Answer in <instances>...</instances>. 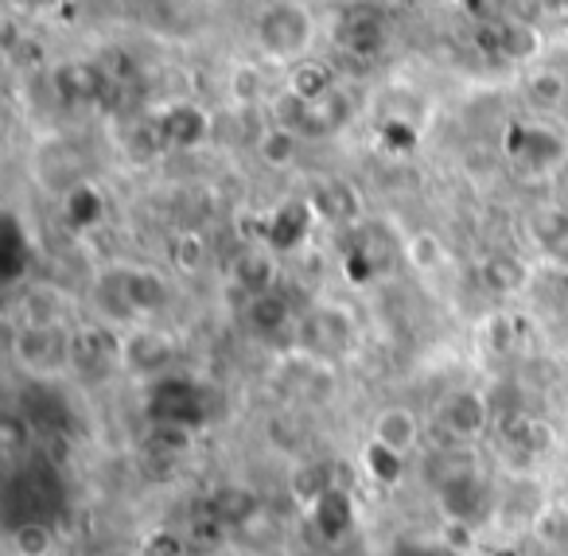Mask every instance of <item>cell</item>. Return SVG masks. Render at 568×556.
Masks as SVG:
<instances>
[{"label": "cell", "instance_id": "cell-8", "mask_svg": "<svg viewBox=\"0 0 568 556\" xmlns=\"http://www.w3.org/2000/svg\"><path fill=\"white\" fill-rule=\"evenodd\" d=\"M206 129H211V121L195 102H172L156 121V137L168 149H195L206 137Z\"/></svg>", "mask_w": 568, "mask_h": 556}, {"label": "cell", "instance_id": "cell-29", "mask_svg": "<svg viewBox=\"0 0 568 556\" xmlns=\"http://www.w3.org/2000/svg\"><path fill=\"white\" fill-rule=\"evenodd\" d=\"M526 94L534 105L552 110V105H560V98H565V79H560L557 71H537L534 79L526 82Z\"/></svg>", "mask_w": 568, "mask_h": 556}, {"label": "cell", "instance_id": "cell-7", "mask_svg": "<svg viewBox=\"0 0 568 556\" xmlns=\"http://www.w3.org/2000/svg\"><path fill=\"white\" fill-rule=\"evenodd\" d=\"M312 222H316V206L304 203V199H288V203H281L273 214H268L265 230H261V237L268 242V250H281V253H293L296 245L308 237Z\"/></svg>", "mask_w": 568, "mask_h": 556}, {"label": "cell", "instance_id": "cell-35", "mask_svg": "<svg viewBox=\"0 0 568 556\" xmlns=\"http://www.w3.org/2000/svg\"><path fill=\"white\" fill-rule=\"evenodd\" d=\"M175 257H180V265L195 269V265H199V261H203V242H199V237H195V234L180 237V245H175Z\"/></svg>", "mask_w": 568, "mask_h": 556}, {"label": "cell", "instance_id": "cell-21", "mask_svg": "<svg viewBox=\"0 0 568 556\" xmlns=\"http://www.w3.org/2000/svg\"><path fill=\"white\" fill-rule=\"evenodd\" d=\"M347 118H351V98H347V94H339V90H332V94H327L324 102H316V105L308 110V121H304V133L327 137V133H335V129H339Z\"/></svg>", "mask_w": 568, "mask_h": 556}, {"label": "cell", "instance_id": "cell-25", "mask_svg": "<svg viewBox=\"0 0 568 556\" xmlns=\"http://www.w3.org/2000/svg\"><path fill=\"white\" fill-rule=\"evenodd\" d=\"M245 320H250V327L261 331V335H273V331H281L284 323H288V300L276 296V292L250 300V307H245Z\"/></svg>", "mask_w": 568, "mask_h": 556}, {"label": "cell", "instance_id": "cell-12", "mask_svg": "<svg viewBox=\"0 0 568 556\" xmlns=\"http://www.w3.org/2000/svg\"><path fill=\"white\" fill-rule=\"evenodd\" d=\"M335 43H339L347 55H378L382 43H386V28L378 17L363 12V17H347L335 28Z\"/></svg>", "mask_w": 568, "mask_h": 556}, {"label": "cell", "instance_id": "cell-24", "mask_svg": "<svg viewBox=\"0 0 568 556\" xmlns=\"http://www.w3.org/2000/svg\"><path fill=\"white\" fill-rule=\"evenodd\" d=\"M9 545H12V553H17V556H51V548H55V529H51L48 522L12 525Z\"/></svg>", "mask_w": 568, "mask_h": 556}, {"label": "cell", "instance_id": "cell-6", "mask_svg": "<svg viewBox=\"0 0 568 556\" xmlns=\"http://www.w3.org/2000/svg\"><path fill=\"white\" fill-rule=\"evenodd\" d=\"M487 424H490V405H487V397L475 390L448 393V401L440 405V432L452 439H459V444L483 436Z\"/></svg>", "mask_w": 568, "mask_h": 556}, {"label": "cell", "instance_id": "cell-1", "mask_svg": "<svg viewBox=\"0 0 568 556\" xmlns=\"http://www.w3.org/2000/svg\"><path fill=\"white\" fill-rule=\"evenodd\" d=\"M211 393L203 390L191 377H156L149 385V397H144V413H149L152 428H175V432H191L203 428L211 421Z\"/></svg>", "mask_w": 568, "mask_h": 556}, {"label": "cell", "instance_id": "cell-11", "mask_svg": "<svg viewBox=\"0 0 568 556\" xmlns=\"http://www.w3.org/2000/svg\"><path fill=\"white\" fill-rule=\"evenodd\" d=\"M118 289H121L125 307H133V312H156V307L168 304L164 276H156L152 269H125V273L118 276Z\"/></svg>", "mask_w": 568, "mask_h": 556}, {"label": "cell", "instance_id": "cell-20", "mask_svg": "<svg viewBox=\"0 0 568 556\" xmlns=\"http://www.w3.org/2000/svg\"><path fill=\"white\" fill-rule=\"evenodd\" d=\"M541 51V36L529 20H498V55L534 59Z\"/></svg>", "mask_w": 568, "mask_h": 556}, {"label": "cell", "instance_id": "cell-28", "mask_svg": "<svg viewBox=\"0 0 568 556\" xmlns=\"http://www.w3.org/2000/svg\"><path fill=\"white\" fill-rule=\"evenodd\" d=\"M312 206H316V214H332V219H351V214H355V195H351V188H343V183H327V188L316 191Z\"/></svg>", "mask_w": 568, "mask_h": 556}, {"label": "cell", "instance_id": "cell-18", "mask_svg": "<svg viewBox=\"0 0 568 556\" xmlns=\"http://www.w3.org/2000/svg\"><path fill=\"white\" fill-rule=\"evenodd\" d=\"M335 463L327 459H312V463H301L293 475V494L296 502H301L304 509H312L320 498H324L327 491H335Z\"/></svg>", "mask_w": 568, "mask_h": 556}, {"label": "cell", "instance_id": "cell-16", "mask_svg": "<svg viewBox=\"0 0 568 556\" xmlns=\"http://www.w3.org/2000/svg\"><path fill=\"white\" fill-rule=\"evenodd\" d=\"M105 214V199L94 183H79L63 195V222L71 230H94Z\"/></svg>", "mask_w": 568, "mask_h": 556}, {"label": "cell", "instance_id": "cell-22", "mask_svg": "<svg viewBox=\"0 0 568 556\" xmlns=\"http://www.w3.org/2000/svg\"><path fill=\"white\" fill-rule=\"evenodd\" d=\"M234 281L250 292V300H257V296H268V292H273L276 269L265 253H245V257H237Z\"/></svg>", "mask_w": 568, "mask_h": 556}, {"label": "cell", "instance_id": "cell-2", "mask_svg": "<svg viewBox=\"0 0 568 556\" xmlns=\"http://www.w3.org/2000/svg\"><path fill=\"white\" fill-rule=\"evenodd\" d=\"M257 48L273 59H293L308 51L312 36H316V20L304 4H268L257 17Z\"/></svg>", "mask_w": 568, "mask_h": 556}, {"label": "cell", "instance_id": "cell-34", "mask_svg": "<svg viewBox=\"0 0 568 556\" xmlns=\"http://www.w3.org/2000/svg\"><path fill=\"white\" fill-rule=\"evenodd\" d=\"M394 556H459V548H452L448 540H436V545H402Z\"/></svg>", "mask_w": 568, "mask_h": 556}, {"label": "cell", "instance_id": "cell-26", "mask_svg": "<svg viewBox=\"0 0 568 556\" xmlns=\"http://www.w3.org/2000/svg\"><path fill=\"white\" fill-rule=\"evenodd\" d=\"M257 156L265 160L268 168L293 164V156H296V133H288V129H276V125H273L268 133H261Z\"/></svg>", "mask_w": 568, "mask_h": 556}, {"label": "cell", "instance_id": "cell-33", "mask_svg": "<svg viewBox=\"0 0 568 556\" xmlns=\"http://www.w3.org/2000/svg\"><path fill=\"white\" fill-rule=\"evenodd\" d=\"M257 90H261V74L257 71H237L234 74V94L242 98V102H253V98H257Z\"/></svg>", "mask_w": 568, "mask_h": 556}, {"label": "cell", "instance_id": "cell-31", "mask_svg": "<svg viewBox=\"0 0 568 556\" xmlns=\"http://www.w3.org/2000/svg\"><path fill=\"white\" fill-rule=\"evenodd\" d=\"M405 257H409L413 269H436L440 245H436L433 234H417V237H409V245H405Z\"/></svg>", "mask_w": 568, "mask_h": 556}, {"label": "cell", "instance_id": "cell-32", "mask_svg": "<svg viewBox=\"0 0 568 556\" xmlns=\"http://www.w3.org/2000/svg\"><path fill=\"white\" fill-rule=\"evenodd\" d=\"M382 144L394 149V152H409L413 144H417V129L402 118H389L386 125H382Z\"/></svg>", "mask_w": 568, "mask_h": 556}, {"label": "cell", "instance_id": "cell-27", "mask_svg": "<svg viewBox=\"0 0 568 556\" xmlns=\"http://www.w3.org/2000/svg\"><path fill=\"white\" fill-rule=\"evenodd\" d=\"M483 276H487V284H490V289H498V292H514V289H521V284H526V269H521L514 257H506V253L490 257L487 269H483Z\"/></svg>", "mask_w": 568, "mask_h": 556}, {"label": "cell", "instance_id": "cell-23", "mask_svg": "<svg viewBox=\"0 0 568 556\" xmlns=\"http://www.w3.org/2000/svg\"><path fill=\"white\" fill-rule=\"evenodd\" d=\"M363 467H366V475H371L374 483L394 486V483H402V475H405V455H397L394 447L371 439V444L363 447Z\"/></svg>", "mask_w": 568, "mask_h": 556}, {"label": "cell", "instance_id": "cell-30", "mask_svg": "<svg viewBox=\"0 0 568 556\" xmlns=\"http://www.w3.org/2000/svg\"><path fill=\"white\" fill-rule=\"evenodd\" d=\"M534 533L545 545H568V509L545 506L541 514L534 517Z\"/></svg>", "mask_w": 568, "mask_h": 556}, {"label": "cell", "instance_id": "cell-4", "mask_svg": "<svg viewBox=\"0 0 568 556\" xmlns=\"http://www.w3.org/2000/svg\"><path fill=\"white\" fill-rule=\"evenodd\" d=\"M12 346L17 358L36 374H55L59 366H67V358H74V343L59 331V323H28Z\"/></svg>", "mask_w": 568, "mask_h": 556}, {"label": "cell", "instance_id": "cell-17", "mask_svg": "<svg viewBox=\"0 0 568 556\" xmlns=\"http://www.w3.org/2000/svg\"><path fill=\"white\" fill-rule=\"evenodd\" d=\"M257 494L245 491V486H219L211 494V517L222 525H245L257 517Z\"/></svg>", "mask_w": 568, "mask_h": 556}, {"label": "cell", "instance_id": "cell-10", "mask_svg": "<svg viewBox=\"0 0 568 556\" xmlns=\"http://www.w3.org/2000/svg\"><path fill=\"white\" fill-rule=\"evenodd\" d=\"M308 514H312V525H316L320 537L335 545V540L347 537L351 525H355V498H351L347 486H335V491H327Z\"/></svg>", "mask_w": 568, "mask_h": 556}, {"label": "cell", "instance_id": "cell-13", "mask_svg": "<svg viewBox=\"0 0 568 556\" xmlns=\"http://www.w3.org/2000/svg\"><path fill=\"white\" fill-rule=\"evenodd\" d=\"M284 90H288V94H296L301 102L316 105L335 90V74H332V67L320 63V59H301V63L288 71V87H284Z\"/></svg>", "mask_w": 568, "mask_h": 556}, {"label": "cell", "instance_id": "cell-5", "mask_svg": "<svg viewBox=\"0 0 568 556\" xmlns=\"http://www.w3.org/2000/svg\"><path fill=\"white\" fill-rule=\"evenodd\" d=\"M436 506H440V514L448 517V522H456V525L479 522V517L487 514V506H490L487 478H483L479 471L448 478V483L436 486Z\"/></svg>", "mask_w": 568, "mask_h": 556}, {"label": "cell", "instance_id": "cell-15", "mask_svg": "<svg viewBox=\"0 0 568 556\" xmlns=\"http://www.w3.org/2000/svg\"><path fill=\"white\" fill-rule=\"evenodd\" d=\"M374 439L386 447H394L397 455H409L420 439V424L409 408H386V413L374 421Z\"/></svg>", "mask_w": 568, "mask_h": 556}, {"label": "cell", "instance_id": "cell-3", "mask_svg": "<svg viewBox=\"0 0 568 556\" xmlns=\"http://www.w3.org/2000/svg\"><path fill=\"white\" fill-rule=\"evenodd\" d=\"M506 152L510 160L529 175V180H545L560 168L565 160V137L557 129L541 125V121H518L506 133Z\"/></svg>", "mask_w": 568, "mask_h": 556}, {"label": "cell", "instance_id": "cell-36", "mask_svg": "<svg viewBox=\"0 0 568 556\" xmlns=\"http://www.w3.org/2000/svg\"><path fill=\"white\" fill-rule=\"evenodd\" d=\"M105 556H136V553H105Z\"/></svg>", "mask_w": 568, "mask_h": 556}, {"label": "cell", "instance_id": "cell-9", "mask_svg": "<svg viewBox=\"0 0 568 556\" xmlns=\"http://www.w3.org/2000/svg\"><path fill=\"white\" fill-rule=\"evenodd\" d=\"M121 362H125L133 374L156 377L160 370L172 362V343H168L160 331H133V335L121 338Z\"/></svg>", "mask_w": 568, "mask_h": 556}, {"label": "cell", "instance_id": "cell-14", "mask_svg": "<svg viewBox=\"0 0 568 556\" xmlns=\"http://www.w3.org/2000/svg\"><path fill=\"white\" fill-rule=\"evenodd\" d=\"M55 87H59V98H63L67 105H87L102 94L105 74L90 63H67L63 71L55 74Z\"/></svg>", "mask_w": 568, "mask_h": 556}, {"label": "cell", "instance_id": "cell-19", "mask_svg": "<svg viewBox=\"0 0 568 556\" xmlns=\"http://www.w3.org/2000/svg\"><path fill=\"white\" fill-rule=\"evenodd\" d=\"M0 253H4V281H17L24 276V269L32 265V237L20 226L17 214H4V237H0Z\"/></svg>", "mask_w": 568, "mask_h": 556}]
</instances>
